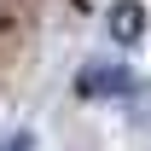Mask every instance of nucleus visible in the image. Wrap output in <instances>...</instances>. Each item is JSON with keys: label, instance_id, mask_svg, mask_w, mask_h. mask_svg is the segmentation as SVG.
Here are the masks:
<instances>
[{"label": "nucleus", "instance_id": "2", "mask_svg": "<svg viewBox=\"0 0 151 151\" xmlns=\"http://www.w3.org/2000/svg\"><path fill=\"white\" fill-rule=\"evenodd\" d=\"M105 23H111V35L122 41V47H134V41L145 35V6H139V0H116Z\"/></svg>", "mask_w": 151, "mask_h": 151}, {"label": "nucleus", "instance_id": "1", "mask_svg": "<svg viewBox=\"0 0 151 151\" xmlns=\"http://www.w3.org/2000/svg\"><path fill=\"white\" fill-rule=\"evenodd\" d=\"M76 87H81L87 99H93V93H99V99H111V93H128L134 76L122 70V64H87V70L76 76Z\"/></svg>", "mask_w": 151, "mask_h": 151}, {"label": "nucleus", "instance_id": "3", "mask_svg": "<svg viewBox=\"0 0 151 151\" xmlns=\"http://www.w3.org/2000/svg\"><path fill=\"white\" fill-rule=\"evenodd\" d=\"M29 145H35L29 134H12V145H6V151H29Z\"/></svg>", "mask_w": 151, "mask_h": 151}]
</instances>
